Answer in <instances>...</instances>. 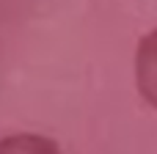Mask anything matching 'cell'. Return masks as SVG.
Wrapping results in <instances>:
<instances>
[{"mask_svg":"<svg viewBox=\"0 0 157 154\" xmlns=\"http://www.w3.org/2000/svg\"><path fill=\"white\" fill-rule=\"evenodd\" d=\"M132 77L141 99L157 110V28L144 33L132 58Z\"/></svg>","mask_w":157,"mask_h":154,"instance_id":"obj_1","label":"cell"},{"mask_svg":"<svg viewBox=\"0 0 157 154\" xmlns=\"http://www.w3.org/2000/svg\"><path fill=\"white\" fill-rule=\"evenodd\" d=\"M0 154H61V146L39 132H14L0 138Z\"/></svg>","mask_w":157,"mask_h":154,"instance_id":"obj_2","label":"cell"}]
</instances>
